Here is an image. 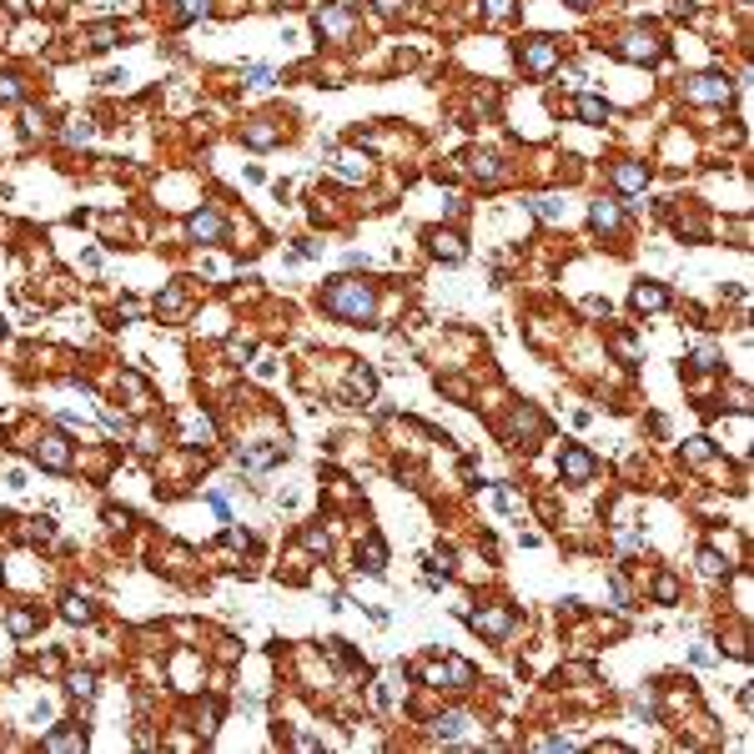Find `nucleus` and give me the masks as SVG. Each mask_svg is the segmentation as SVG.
<instances>
[{"mask_svg": "<svg viewBox=\"0 0 754 754\" xmlns=\"http://www.w3.org/2000/svg\"><path fill=\"white\" fill-rule=\"evenodd\" d=\"M518 60H523L533 76H548L558 66V46H553L548 35H528V40H518Z\"/></svg>", "mask_w": 754, "mask_h": 754, "instance_id": "3", "label": "nucleus"}, {"mask_svg": "<svg viewBox=\"0 0 754 754\" xmlns=\"http://www.w3.org/2000/svg\"><path fill=\"white\" fill-rule=\"evenodd\" d=\"M372 6H377L382 15H393V10H402V0H372Z\"/></svg>", "mask_w": 754, "mask_h": 754, "instance_id": "44", "label": "nucleus"}, {"mask_svg": "<svg viewBox=\"0 0 754 754\" xmlns=\"http://www.w3.org/2000/svg\"><path fill=\"white\" fill-rule=\"evenodd\" d=\"M6 6H10V15H26V10H31V0H6Z\"/></svg>", "mask_w": 754, "mask_h": 754, "instance_id": "45", "label": "nucleus"}, {"mask_svg": "<svg viewBox=\"0 0 754 754\" xmlns=\"http://www.w3.org/2000/svg\"><path fill=\"white\" fill-rule=\"evenodd\" d=\"M40 744H46V749H85V735H81V729H51Z\"/></svg>", "mask_w": 754, "mask_h": 754, "instance_id": "21", "label": "nucleus"}, {"mask_svg": "<svg viewBox=\"0 0 754 754\" xmlns=\"http://www.w3.org/2000/svg\"><path fill=\"white\" fill-rule=\"evenodd\" d=\"M312 26H317V35H347L352 31V10L347 6H322L312 15Z\"/></svg>", "mask_w": 754, "mask_h": 754, "instance_id": "10", "label": "nucleus"}, {"mask_svg": "<svg viewBox=\"0 0 754 754\" xmlns=\"http://www.w3.org/2000/svg\"><path fill=\"white\" fill-rule=\"evenodd\" d=\"M0 332H6V322H0Z\"/></svg>", "mask_w": 754, "mask_h": 754, "instance_id": "47", "label": "nucleus"}, {"mask_svg": "<svg viewBox=\"0 0 754 754\" xmlns=\"http://www.w3.org/2000/svg\"><path fill=\"white\" fill-rule=\"evenodd\" d=\"M242 141H247V146H272V141H277V126H272V121H247V126H242Z\"/></svg>", "mask_w": 754, "mask_h": 754, "instance_id": "20", "label": "nucleus"}, {"mask_svg": "<svg viewBox=\"0 0 754 754\" xmlns=\"http://www.w3.org/2000/svg\"><path fill=\"white\" fill-rule=\"evenodd\" d=\"M463 729H468V714H443V719L433 724V735H438L443 744H452V739L463 735Z\"/></svg>", "mask_w": 754, "mask_h": 754, "instance_id": "22", "label": "nucleus"}, {"mask_svg": "<svg viewBox=\"0 0 754 754\" xmlns=\"http://www.w3.org/2000/svg\"><path fill=\"white\" fill-rule=\"evenodd\" d=\"M297 256H307V262H317V256H322V242H312V236H302V242H297Z\"/></svg>", "mask_w": 754, "mask_h": 754, "instance_id": "38", "label": "nucleus"}, {"mask_svg": "<svg viewBox=\"0 0 754 754\" xmlns=\"http://www.w3.org/2000/svg\"><path fill=\"white\" fill-rule=\"evenodd\" d=\"M0 101H20V85H15V76H0Z\"/></svg>", "mask_w": 754, "mask_h": 754, "instance_id": "41", "label": "nucleus"}, {"mask_svg": "<svg viewBox=\"0 0 754 754\" xmlns=\"http://www.w3.org/2000/svg\"><path fill=\"white\" fill-rule=\"evenodd\" d=\"M694 368H719V352L714 347H699L694 352Z\"/></svg>", "mask_w": 754, "mask_h": 754, "instance_id": "39", "label": "nucleus"}, {"mask_svg": "<svg viewBox=\"0 0 754 754\" xmlns=\"http://www.w3.org/2000/svg\"><path fill=\"white\" fill-rule=\"evenodd\" d=\"M654 598H659V603H674V598H679V578H674V573H659V578H654Z\"/></svg>", "mask_w": 754, "mask_h": 754, "instance_id": "28", "label": "nucleus"}, {"mask_svg": "<svg viewBox=\"0 0 754 754\" xmlns=\"http://www.w3.org/2000/svg\"><path fill=\"white\" fill-rule=\"evenodd\" d=\"M589 222H593L598 231H618V227H623V211H618V202H593V206H589Z\"/></svg>", "mask_w": 754, "mask_h": 754, "instance_id": "17", "label": "nucleus"}, {"mask_svg": "<svg viewBox=\"0 0 754 754\" xmlns=\"http://www.w3.org/2000/svg\"><path fill=\"white\" fill-rule=\"evenodd\" d=\"M473 177H478L483 186H498V181H503V156H493V151L473 156Z\"/></svg>", "mask_w": 754, "mask_h": 754, "instance_id": "18", "label": "nucleus"}, {"mask_svg": "<svg viewBox=\"0 0 754 754\" xmlns=\"http://www.w3.org/2000/svg\"><path fill=\"white\" fill-rule=\"evenodd\" d=\"M528 206H533L543 222H558V217H564V202H558V197H533Z\"/></svg>", "mask_w": 754, "mask_h": 754, "instance_id": "25", "label": "nucleus"}, {"mask_svg": "<svg viewBox=\"0 0 754 754\" xmlns=\"http://www.w3.org/2000/svg\"><path fill=\"white\" fill-rule=\"evenodd\" d=\"M71 694L76 699H91L96 694V674H71Z\"/></svg>", "mask_w": 754, "mask_h": 754, "instance_id": "32", "label": "nucleus"}, {"mask_svg": "<svg viewBox=\"0 0 754 754\" xmlns=\"http://www.w3.org/2000/svg\"><path fill=\"white\" fill-rule=\"evenodd\" d=\"M634 307L639 312H659V307H669V292H664L659 282H639L634 287Z\"/></svg>", "mask_w": 754, "mask_h": 754, "instance_id": "16", "label": "nucleus"}, {"mask_svg": "<svg viewBox=\"0 0 754 754\" xmlns=\"http://www.w3.org/2000/svg\"><path fill=\"white\" fill-rule=\"evenodd\" d=\"M468 623H473L478 634H493V639H503V634L513 629V609H508V603H498V609H483V614H473Z\"/></svg>", "mask_w": 754, "mask_h": 754, "instance_id": "11", "label": "nucleus"}, {"mask_svg": "<svg viewBox=\"0 0 754 754\" xmlns=\"http://www.w3.org/2000/svg\"><path fill=\"white\" fill-rule=\"evenodd\" d=\"M427 679H433V684H448V689H468V684H473V664H468V659L433 664V669H427Z\"/></svg>", "mask_w": 754, "mask_h": 754, "instance_id": "9", "label": "nucleus"}, {"mask_svg": "<svg viewBox=\"0 0 754 754\" xmlns=\"http://www.w3.org/2000/svg\"><path fill=\"white\" fill-rule=\"evenodd\" d=\"M362 558H368V568L372 573H382V564H387V543L377 533H368V543H362Z\"/></svg>", "mask_w": 754, "mask_h": 754, "instance_id": "23", "label": "nucleus"}, {"mask_svg": "<svg viewBox=\"0 0 754 754\" xmlns=\"http://www.w3.org/2000/svg\"><path fill=\"white\" fill-rule=\"evenodd\" d=\"M177 10H181V20H197L211 10V0H177Z\"/></svg>", "mask_w": 754, "mask_h": 754, "instance_id": "33", "label": "nucleus"}, {"mask_svg": "<svg viewBox=\"0 0 754 754\" xmlns=\"http://www.w3.org/2000/svg\"><path fill=\"white\" fill-rule=\"evenodd\" d=\"M116 46V26H96L91 31V51H111Z\"/></svg>", "mask_w": 754, "mask_h": 754, "instance_id": "31", "label": "nucleus"}, {"mask_svg": "<svg viewBox=\"0 0 754 754\" xmlns=\"http://www.w3.org/2000/svg\"><path fill=\"white\" fill-rule=\"evenodd\" d=\"M60 614H66V618H71V623H85V618H91V603H85V598H81V593H71V598H66V603H60Z\"/></svg>", "mask_w": 754, "mask_h": 754, "instance_id": "27", "label": "nucleus"}, {"mask_svg": "<svg viewBox=\"0 0 754 754\" xmlns=\"http://www.w3.org/2000/svg\"><path fill=\"white\" fill-rule=\"evenodd\" d=\"M573 116L589 121V126H603L614 111H609V101H603V96H578V101H573Z\"/></svg>", "mask_w": 754, "mask_h": 754, "instance_id": "15", "label": "nucleus"}, {"mask_svg": "<svg viewBox=\"0 0 754 754\" xmlns=\"http://www.w3.org/2000/svg\"><path fill=\"white\" fill-rule=\"evenodd\" d=\"M483 10H488V15H508L513 0H483Z\"/></svg>", "mask_w": 754, "mask_h": 754, "instance_id": "42", "label": "nucleus"}, {"mask_svg": "<svg viewBox=\"0 0 754 754\" xmlns=\"http://www.w3.org/2000/svg\"><path fill=\"white\" fill-rule=\"evenodd\" d=\"M186 231H191V242H222V236H227V222H222L211 206H202V211H191Z\"/></svg>", "mask_w": 754, "mask_h": 754, "instance_id": "6", "label": "nucleus"}, {"mask_svg": "<svg viewBox=\"0 0 754 754\" xmlns=\"http://www.w3.org/2000/svg\"><path fill=\"white\" fill-rule=\"evenodd\" d=\"M31 629H35V618H31L26 609H15V614H10V634H31Z\"/></svg>", "mask_w": 754, "mask_h": 754, "instance_id": "36", "label": "nucleus"}, {"mask_svg": "<svg viewBox=\"0 0 754 754\" xmlns=\"http://www.w3.org/2000/svg\"><path fill=\"white\" fill-rule=\"evenodd\" d=\"M181 307H186V292H181L177 282H171V287L161 292V302H156V312H166V317H171V312H181Z\"/></svg>", "mask_w": 754, "mask_h": 754, "instance_id": "26", "label": "nucleus"}, {"mask_svg": "<svg viewBox=\"0 0 754 754\" xmlns=\"http://www.w3.org/2000/svg\"><path fill=\"white\" fill-rule=\"evenodd\" d=\"M684 96L704 101V106H724L729 96H735V81L729 76H694V81H684Z\"/></svg>", "mask_w": 754, "mask_h": 754, "instance_id": "4", "label": "nucleus"}, {"mask_svg": "<svg viewBox=\"0 0 754 754\" xmlns=\"http://www.w3.org/2000/svg\"><path fill=\"white\" fill-rule=\"evenodd\" d=\"M60 136H66L71 146H85V141L96 136V121H91V116H71V121H66V131H60Z\"/></svg>", "mask_w": 754, "mask_h": 754, "instance_id": "19", "label": "nucleus"}, {"mask_svg": "<svg viewBox=\"0 0 754 754\" xmlns=\"http://www.w3.org/2000/svg\"><path fill=\"white\" fill-rule=\"evenodd\" d=\"M101 423H106V433H126V427H131L121 413H101Z\"/></svg>", "mask_w": 754, "mask_h": 754, "instance_id": "40", "label": "nucleus"}, {"mask_svg": "<svg viewBox=\"0 0 754 754\" xmlns=\"http://www.w3.org/2000/svg\"><path fill=\"white\" fill-rule=\"evenodd\" d=\"M558 468H564L568 483H589L593 478V452L589 448H564V463H558Z\"/></svg>", "mask_w": 754, "mask_h": 754, "instance_id": "12", "label": "nucleus"}, {"mask_svg": "<svg viewBox=\"0 0 754 754\" xmlns=\"http://www.w3.org/2000/svg\"><path fill=\"white\" fill-rule=\"evenodd\" d=\"M35 463H46V468H56V473L71 468V443L60 438V433H46V438L35 443Z\"/></svg>", "mask_w": 754, "mask_h": 754, "instance_id": "8", "label": "nucleus"}, {"mask_svg": "<svg viewBox=\"0 0 754 754\" xmlns=\"http://www.w3.org/2000/svg\"><path fill=\"white\" fill-rule=\"evenodd\" d=\"M427 252H433L438 262H448V267H458L463 256H468V247H463L458 231H427Z\"/></svg>", "mask_w": 754, "mask_h": 754, "instance_id": "7", "label": "nucleus"}, {"mask_svg": "<svg viewBox=\"0 0 754 754\" xmlns=\"http://www.w3.org/2000/svg\"><path fill=\"white\" fill-rule=\"evenodd\" d=\"M51 533H56V523H51V518H35V523L26 528V538H40V543H46Z\"/></svg>", "mask_w": 754, "mask_h": 754, "instance_id": "37", "label": "nucleus"}, {"mask_svg": "<svg viewBox=\"0 0 754 754\" xmlns=\"http://www.w3.org/2000/svg\"><path fill=\"white\" fill-rule=\"evenodd\" d=\"M236 463L252 468V473H262L272 463H282V443H242L236 448Z\"/></svg>", "mask_w": 754, "mask_h": 754, "instance_id": "5", "label": "nucleus"}, {"mask_svg": "<svg viewBox=\"0 0 754 754\" xmlns=\"http://www.w3.org/2000/svg\"><path fill=\"white\" fill-rule=\"evenodd\" d=\"M377 307V292L357 277H337V282L322 287V312L337 317V322H368Z\"/></svg>", "mask_w": 754, "mask_h": 754, "instance_id": "1", "label": "nucleus"}, {"mask_svg": "<svg viewBox=\"0 0 754 754\" xmlns=\"http://www.w3.org/2000/svg\"><path fill=\"white\" fill-rule=\"evenodd\" d=\"M568 6H578V10H584V6H593V0H568Z\"/></svg>", "mask_w": 754, "mask_h": 754, "instance_id": "46", "label": "nucleus"}, {"mask_svg": "<svg viewBox=\"0 0 754 754\" xmlns=\"http://www.w3.org/2000/svg\"><path fill=\"white\" fill-rule=\"evenodd\" d=\"M327 156H332V171H337L342 181H362V177H368V156H357V151H337L332 146Z\"/></svg>", "mask_w": 754, "mask_h": 754, "instance_id": "14", "label": "nucleus"}, {"mask_svg": "<svg viewBox=\"0 0 754 754\" xmlns=\"http://www.w3.org/2000/svg\"><path fill=\"white\" fill-rule=\"evenodd\" d=\"M699 568H704V573H709V578H719V573H724V568H729V564H724V558H719V553H714V548H704V553H699Z\"/></svg>", "mask_w": 754, "mask_h": 754, "instance_id": "30", "label": "nucleus"}, {"mask_svg": "<svg viewBox=\"0 0 754 754\" xmlns=\"http://www.w3.org/2000/svg\"><path fill=\"white\" fill-rule=\"evenodd\" d=\"M352 387H357L362 398H372V393H377V377H372L368 368H357V372H352Z\"/></svg>", "mask_w": 754, "mask_h": 754, "instance_id": "34", "label": "nucleus"}, {"mask_svg": "<svg viewBox=\"0 0 754 754\" xmlns=\"http://www.w3.org/2000/svg\"><path fill=\"white\" fill-rule=\"evenodd\" d=\"M684 458L689 463H709V458H714V443H709V438H689L684 443Z\"/></svg>", "mask_w": 754, "mask_h": 754, "instance_id": "24", "label": "nucleus"}, {"mask_svg": "<svg viewBox=\"0 0 754 754\" xmlns=\"http://www.w3.org/2000/svg\"><path fill=\"white\" fill-rule=\"evenodd\" d=\"M618 56L654 66V60H664V40H659V31H629V35L618 40Z\"/></svg>", "mask_w": 754, "mask_h": 754, "instance_id": "2", "label": "nucleus"}, {"mask_svg": "<svg viewBox=\"0 0 754 754\" xmlns=\"http://www.w3.org/2000/svg\"><path fill=\"white\" fill-rule=\"evenodd\" d=\"M614 186L634 197V191L649 186V166H644V161H618V166H614Z\"/></svg>", "mask_w": 754, "mask_h": 754, "instance_id": "13", "label": "nucleus"}, {"mask_svg": "<svg viewBox=\"0 0 754 754\" xmlns=\"http://www.w3.org/2000/svg\"><path fill=\"white\" fill-rule=\"evenodd\" d=\"M543 749H573V739H564V735H548V739H543Z\"/></svg>", "mask_w": 754, "mask_h": 754, "instance_id": "43", "label": "nucleus"}, {"mask_svg": "<svg viewBox=\"0 0 754 754\" xmlns=\"http://www.w3.org/2000/svg\"><path fill=\"white\" fill-rule=\"evenodd\" d=\"M609 593H614V603H618V609H629V584H623L618 573H609Z\"/></svg>", "mask_w": 754, "mask_h": 754, "instance_id": "35", "label": "nucleus"}, {"mask_svg": "<svg viewBox=\"0 0 754 754\" xmlns=\"http://www.w3.org/2000/svg\"><path fill=\"white\" fill-rule=\"evenodd\" d=\"M242 76L256 85V91H267V85L277 81V76H272V66H256V60H247V66H242Z\"/></svg>", "mask_w": 754, "mask_h": 754, "instance_id": "29", "label": "nucleus"}]
</instances>
